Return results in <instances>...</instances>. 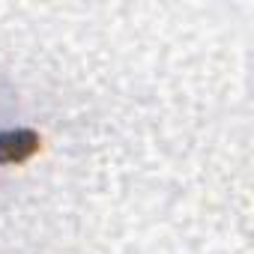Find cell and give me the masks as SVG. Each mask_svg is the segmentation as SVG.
Returning a JSON list of instances; mask_svg holds the SVG:
<instances>
[{
	"label": "cell",
	"instance_id": "cell-1",
	"mask_svg": "<svg viewBox=\"0 0 254 254\" xmlns=\"http://www.w3.org/2000/svg\"><path fill=\"white\" fill-rule=\"evenodd\" d=\"M39 138L27 129H12V132H0V165H15L24 162L30 153H36Z\"/></svg>",
	"mask_w": 254,
	"mask_h": 254
}]
</instances>
